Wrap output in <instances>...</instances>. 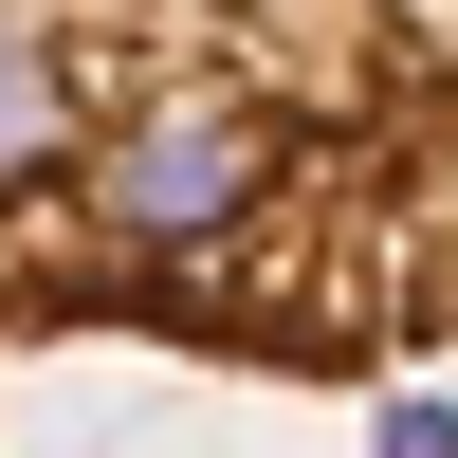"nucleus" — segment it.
<instances>
[{
  "mask_svg": "<svg viewBox=\"0 0 458 458\" xmlns=\"http://www.w3.org/2000/svg\"><path fill=\"white\" fill-rule=\"evenodd\" d=\"M55 349L440 367L458 0H0V386Z\"/></svg>",
  "mask_w": 458,
  "mask_h": 458,
  "instance_id": "obj_1",
  "label": "nucleus"
}]
</instances>
